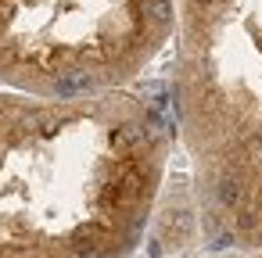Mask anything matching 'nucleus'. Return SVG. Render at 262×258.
Instances as JSON below:
<instances>
[{
  "mask_svg": "<svg viewBox=\"0 0 262 258\" xmlns=\"http://www.w3.org/2000/svg\"><path fill=\"white\" fill-rule=\"evenodd\" d=\"M165 165L169 129L133 93H0V258H129Z\"/></svg>",
  "mask_w": 262,
  "mask_h": 258,
  "instance_id": "f257e3e1",
  "label": "nucleus"
},
{
  "mask_svg": "<svg viewBox=\"0 0 262 258\" xmlns=\"http://www.w3.org/2000/svg\"><path fill=\"white\" fill-rule=\"evenodd\" d=\"M176 115L201 237L262 247V0H183Z\"/></svg>",
  "mask_w": 262,
  "mask_h": 258,
  "instance_id": "f03ea898",
  "label": "nucleus"
},
{
  "mask_svg": "<svg viewBox=\"0 0 262 258\" xmlns=\"http://www.w3.org/2000/svg\"><path fill=\"white\" fill-rule=\"evenodd\" d=\"M169 26L172 0H0V86L40 97L122 90Z\"/></svg>",
  "mask_w": 262,
  "mask_h": 258,
  "instance_id": "7ed1b4c3",
  "label": "nucleus"
},
{
  "mask_svg": "<svg viewBox=\"0 0 262 258\" xmlns=\"http://www.w3.org/2000/svg\"><path fill=\"white\" fill-rule=\"evenodd\" d=\"M212 258H262V247L258 251H215Z\"/></svg>",
  "mask_w": 262,
  "mask_h": 258,
  "instance_id": "20e7f679",
  "label": "nucleus"
}]
</instances>
